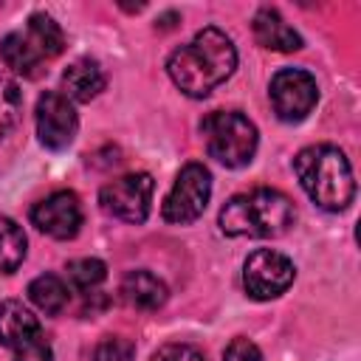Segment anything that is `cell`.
Masks as SVG:
<instances>
[{
	"label": "cell",
	"mask_w": 361,
	"mask_h": 361,
	"mask_svg": "<svg viewBox=\"0 0 361 361\" xmlns=\"http://www.w3.org/2000/svg\"><path fill=\"white\" fill-rule=\"evenodd\" d=\"M107 85V76L96 59H76L62 73V93L71 102H90Z\"/></svg>",
	"instance_id": "4fadbf2b"
},
{
	"label": "cell",
	"mask_w": 361,
	"mask_h": 361,
	"mask_svg": "<svg viewBox=\"0 0 361 361\" xmlns=\"http://www.w3.org/2000/svg\"><path fill=\"white\" fill-rule=\"evenodd\" d=\"M42 336L39 319L17 299H6L0 302V344L8 347L11 353L34 338Z\"/></svg>",
	"instance_id": "8fae6325"
},
{
	"label": "cell",
	"mask_w": 361,
	"mask_h": 361,
	"mask_svg": "<svg viewBox=\"0 0 361 361\" xmlns=\"http://www.w3.org/2000/svg\"><path fill=\"white\" fill-rule=\"evenodd\" d=\"M20 113H23V93H20V85L0 73V138L8 135L17 121H20Z\"/></svg>",
	"instance_id": "d6986e66"
},
{
	"label": "cell",
	"mask_w": 361,
	"mask_h": 361,
	"mask_svg": "<svg viewBox=\"0 0 361 361\" xmlns=\"http://www.w3.org/2000/svg\"><path fill=\"white\" fill-rule=\"evenodd\" d=\"M155 180L149 172H130L102 186L99 203L107 214L124 220V223H144L149 214Z\"/></svg>",
	"instance_id": "ba28073f"
},
{
	"label": "cell",
	"mask_w": 361,
	"mask_h": 361,
	"mask_svg": "<svg viewBox=\"0 0 361 361\" xmlns=\"http://www.w3.org/2000/svg\"><path fill=\"white\" fill-rule=\"evenodd\" d=\"M293 203L279 189H251L226 200L220 209V231L228 237H282L293 226Z\"/></svg>",
	"instance_id": "3957f363"
},
{
	"label": "cell",
	"mask_w": 361,
	"mask_h": 361,
	"mask_svg": "<svg viewBox=\"0 0 361 361\" xmlns=\"http://www.w3.org/2000/svg\"><path fill=\"white\" fill-rule=\"evenodd\" d=\"M0 56H3L6 68H11V71L20 73V76H25V79L39 76L42 56H39V51L34 48V42L25 37V31H11V34H6L3 42H0Z\"/></svg>",
	"instance_id": "9a60e30c"
},
{
	"label": "cell",
	"mask_w": 361,
	"mask_h": 361,
	"mask_svg": "<svg viewBox=\"0 0 361 361\" xmlns=\"http://www.w3.org/2000/svg\"><path fill=\"white\" fill-rule=\"evenodd\" d=\"M121 296H124L127 305H133L138 310H158L166 302L169 290H166V282L158 279L152 271L138 268V271L124 274V279H121Z\"/></svg>",
	"instance_id": "5bb4252c"
},
{
	"label": "cell",
	"mask_w": 361,
	"mask_h": 361,
	"mask_svg": "<svg viewBox=\"0 0 361 361\" xmlns=\"http://www.w3.org/2000/svg\"><path fill=\"white\" fill-rule=\"evenodd\" d=\"M25 37L34 42V48L39 51L42 59H54L65 51V34L51 14H42V11L31 14L28 25H25Z\"/></svg>",
	"instance_id": "2e32d148"
},
{
	"label": "cell",
	"mask_w": 361,
	"mask_h": 361,
	"mask_svg": "<svg viewBox=\"0 0 361 361\" xmlns=\"http://www.w3.org/2000/svg\"><path fill=\"white\" fill-rule=\"evenodd\" d=\"M223 361H262V353H259V347H257L254 341H248V338H234V341L226 347Z\"/></svg>",
	"instance_id": "603a6c76"
},
{
	"label": "cell",
	"mask_w": 361,
	"mask_h": 361,
	"mask_svg": "<svg viewBox=\"0 0 361 361\" xmlns=\"http://www.w3.org/2000/svg\"><path fill=\"white\" fill-rule=\"evenodd\" d=\"M14 361H54V353H51V344L45 341V336H39V338L17 347Z\"/></svg>",
	"instance_id": "7402d4cb"
},
{
	"label": "cell",
	"mask_w": 361,
	"mask_h": 361,
	"mask_svg": "<svg viewBox=\"0 0 361 361\" xmlns=\"http://www.w3.org/2000/svg\"><path fill=\"white\" fill-rule=\"evenodd\" d=\"M133 358H135V344L124 336H104L93 350V361H133Z\"/></svg>",
	"instance_id": "44dd1931"
},
{
	"label": "cell",
	"mask_w": 361,
	"mask_h": 361,
	"mask_svg": "<svg viewBox=\"0 0 361 361\" xmlns=\"http://www.w3.org/2000/svg\"><path fill=\"white\" fill-rule=\"evenodd\" d=\"M268 96H271L274 113L282 121L296 124V121L307 118L310 110L316 107V102H319V85L302 68H282V71L274 73V79L268 85Z\"/></svg>",
	"instance_id": "8992f818"
},
{
	"label": "cell",
	"mask_w": 361,
	"mask_h": 361,
	"mask_svg": "<svg viewBox=\"0 0 361 361\" xmlns=\"http://www.w3.org/2000/svg\"><path fill=\"white\" fill-rule=\"evenodd\" d=\"M28 299H31L42 313L56 316V313H62L65 305H68V285H65L59 276H54V274H42V276L31 279V285H28Z\"/></svg>",
	"instance_id": "e0dca14e"
},
{
	"label": "cell",
	"mask_w": 361,
	"mask_h": 361,
	"mask_svg": "<svg viewBox=\"0 0 361 361\" xmlns=\"http://www.w3.org/2000/svg\"><path fill=\"white\" fill-rule=\"evenodd\" d=\"M68 282L76 288V290H93L104 282L107 276V265L96 257H82V259H73L68 262Z\"/></svg>",
	"instance_id": "ffe728a7"
},
{
	"label": "cell",
	"mask_w": 361,
	"mask_h": 361,
	"mask_svg": "<svg viewBox=\"0 0 361 361\" xmlns=\"http://www.w3.org/2000/svg\"><path fill=\"white\" fill-rule=\"evenodd\" d=\"M296 178L307 197L324 212H344L355 197V178L347 155L333 144L305 147L293 158Z\"/></svg>",
	"instance_id": "7a4b0ae2"
},
{
	"label": "cell",
	"mask_w": 361,
	"mask_h": 361,
	"mask_svg": "<svg viewBox=\"0 0 361 361\" xmlns=\"http://www.w3.org/2000/svg\"><path fill=\"white\" fill-rule=\"evenodd\" d=\"M296 279V268L293 262L274 251V248H259L254 251L245 265H243V285H245V293L257 302H268V299H276L282 296Z\"/></svg>",
	"instance_id": "52a82bcc"
},
{
	"label": "cell",
	"mask_w": 361,
	"mask_h": 361,
	"mask_svg": "<svg viewBox=\"0 0 361 361\" xmlns=\"http://www.w3.org/2000/svg\"><path fill=\"white\" fill-rule=\"evenodd\" d=\"M79 116L73 110V102L59 90H45L37 99V135L39 144L59 152L68 149L76 138Z\"/></svg>",
	"instance_id": "9c48e42d"
},
{
	"label": "cell",
	"mask_w": 361,
	"mask_h": 361,
	"mask_svg": "<svg viewBox=\"0 0 361 361\" xmlns=\"http://www.w3.org/2000/svg\"><path fill=\"white\" fill-rule=\"evenodd\" d=\"M237 68V48L226 31L206 25L192 42L180 45L166 59V73L175 87L192 99L209 96L217 85H223Z\"/></svg>",
	"instance_id": "6da1fadb"
},
{
	"label": "cell",
	"mask_w": 361,
	"mask_h": 361,
	"mask_svg": "<svg viewBox=\"0 0 361 361\" xmlns=\"http://www.w3.org/2000/svg\"><path fill=\"white\" fill-rule=\"evenodd\" d=\"M152 361H203V355L189 344H164L155 350Z\"/></svg>",
	"instance_id": "cb8c5ba5"
},
{
	"label": "cell",
	"mask_w": 361,
	"mask_h": 361,
	"mask_svg": "<svg viewBox=\"0 0 361 361\" xmlns=\"http://www.w3.org/2000/svg\"><path fill=\"white\" fill-rule=\"evenodd\" d=\"M200 133L206 141V149L214 161H220L228 169L248 166L254 161L259 135L257 127L237 110H214L200 121Z\"/></svg>",
	"instance_id": "277c9868"
},
{
	"label": "cell",
	"mask_w": 361,
	"mask_h": 361,
	"mask_svg": "<svg viewBox=\"0 0 361 361\" xmlns=\"http://www.w3.org/2000/svg\"><path fill=\"white\" fill-rule=\"evenodd\" d=\"M209 197H212V172L203 164H186L178 172L172 189L166 192L161 214L166 223L175 226L195 223L206 212Z\"/></svg>",
	"instance_id": "5b68a950"
},
{
	"label": "cell",
	"mask_w": 361,
	"mask_h": 361,
	"mask_svg": "<svg viewBox=\"0 0 361 361\" xmlns=\"http://www.w3.org/2000/svg\"><path fill=\"white\" fill-rule=\"evenodd\" d=\"M31 223L54 240H73L82 228V203H79L76 192L59 189V192H51L48 197H42L39 203H34Z\"/></svg>",
	"instance_id": "30bf717a"
},
{
	"label": "cell",
	"mask_w": 361,
	"mask_h": 361,
	"mask_svg": "<svg viewBox=\"0 0 361 361\" xmlns=\"http://www.w3.org/2000/svg\"><path fill=\"white\" fill-rule=\"evenodd\" d=\"M254 37L262 48L279 54H290L302 48V37L285 23V17L276 8H259L254 14Z\"/></svg>",
	"instance_id": "7c38bea8"
},
{
	"label": "cell",
	"mask_w": 361,
	"mask_h": 361,
	"mask_svg": "<svg viewBox=\"0 0 361 361\" xmlns=\"http://www.w3.org/2000/svg\"><path fill=\"white\" fill-rule=\"evenodd\" d=\"M25 248H28V240H25L23 226L0 214V274L17 271L25 259Z\"/></svg>",
	"instance_id": "ac0fdd59"
}]
</instances>
